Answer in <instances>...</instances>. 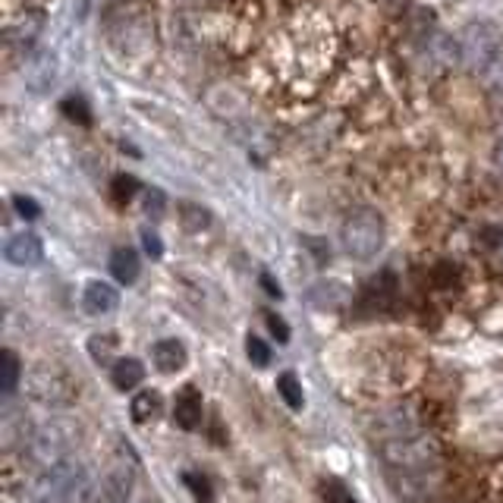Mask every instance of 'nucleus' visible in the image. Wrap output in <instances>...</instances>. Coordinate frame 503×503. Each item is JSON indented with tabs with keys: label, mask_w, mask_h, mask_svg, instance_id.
Instances as JSON below:
<instances>
[{
	"label": "nucleus",
	"mask_w": 503,
	"mask_h": 503,
	"mask_svg": "<svg viewBox=\"0 0 503 503\" xmlns=\"http://www.w3.org/2000/svg\"><path fill=\"white\" fill-rule=\"evenodd\" d=\"M111 192H113V202H120V205H123V202H129L135 192H139V182H135V176H117Z\"/></svg>",
	"instance_id": "24"
},
{
	"label": "nucleus",
	"mask_w": 503,
	"mask_h": 503,
	"mask_svg": "<svg viewBox=\"0 0 503 503\" xmlns=\"http://www.w3.org/2000/svg\"><path fill=\"white\" fill-rule=\"evenodd\" d=\"M380 4H387V6H399V4H406V0H380Z\"/></svg>",
	"instance_id": "33"
},
{
	"label": "nucleus",
	"mask_w": 503,
	"mask_h": 503,
	"mask_svg": "<svg viewBox=\"0 0 503 503\" xmlns=\"http://www.w3.org/2000/svg\"><path fill=\"white\" fill-rule=\"evenodd\" d=\"M129 409H133V421H139V425H145V421H152L158 416L161 409V393L158 390H142L133 397V403H129Z\"/></svg>",
	"instance_id": "15"
},
{
	"label": "nucleus",
	"mask_w": 503,
	"mask_h": 503,
	"mask_svg": "<svg viewBox=\"0 0 503 503\" xmlns=\"http://www.w3.org/2000/svg\"><path fill=\"white\" fill-rule=\"evenodd\" d=\"M88 350H92L94 362H111L113 350H117V337H113V334H101V337H94L92 343H88Z\"/></svg>",
	"instance_id": "21"
},
{
	"label": "nucleus",
	"mask_w": 503,
	"mask_h": 503,
	"mask_svg": "<svg viewBox=\"0 0 503 503\" xmlns=\"http://www.w3.org/2000/svg\"><path fill=\"white\" fill-rule=\"evenodd\" d=\"M13 205H16V211L25 217V221H35V217L42 214V208H38V202H35V199H29V195H16V199H13Z\"/></svg>",
	"instance_id": "28"
},
{
	"label": "nucleus",
	"mask_w": 503,
	"mask_h": 503,
	"mask_svg": "<svg viewBox=\"0 0 503 503\" xmlns=\"http://www.w3.org/2000/svg\"><path fill=\"white\" fill-rule=\"evenodd\" d=\"M173 421L182 428V431H195V428L202 425V393L195 390V387H186V390L176 397Z\"/></svg>",
	"instance_id": "10"
},
{
	"label": "nucleus",
	"mask_w": 503,
	"mask_h": 503,
	"mask_svg": "<svg viewBox=\"0 0 503 503\" xmlns=\"http://www.w3.org/2000/svg\"><path fill=\"white\" fill-rule=\"evenodd\" d=\"M387 466H397L403 472H428V466L438 462V447L428 434H409V438H397V440H384L380 444Z\"/></svg>",
	"instance_id": "4"
},
{
	"label": "nucleus",
	"mask_w": 503,
	"mask_h": 503,
	"mask_svg": "<svg viewBox=\"0 0 503 503\" xmlns=\"http://www.w3.org/2000/svg\"><path fill=\"white\" fill-rule=\"evenodd\" d=\"M503 51V35L494 23H472L459 35V64L472 76H481L485 66Z\"/></svg>",
	"instance_id": "3"
},
{
	"label": "nucleus",
	"mask_w": 503,
	"mask_h": 503,
	"mask_svg": "<svg viewBox=\"0 0 503 503\" xmlns=\"http://www.w3.org/2000/svg\"><path fill=\"white\" fill-rule=\"evenodd\" d=\"M246 352H249V359H252V365H255V369H268L271 350H268V343H264L261 337H249L246 340Z\"/></svg>",
	"instance_id": "22"
},
{
	"label": "nucleus",
	"mask_w": 503,
	"mask_h": 503,
	"mask_svg": "<svg viewBox=\"0 0 503 503\" xmlns=\"http://www.w3.org/2000/svg\"><path fill=\"white\" fill-rule=\"evenodd\" d=\"M76 444H79V425L76 421L57 419L35 434V440H32V453H35L42 462H47V466H57V462H64L66 457H70V450Z\"/></svg>",
	"instance_id": "5"
},
{
	"label": "nucleus",
	"mask_w": 503,
	"mask_h": 503,
	"mask_svg": "<svg viewBox=\"0 0 503 503\" xmlns=\"http://www.w3.org/2000/svg\"><path fill=\"white\" fill-rule=\"evenodd\" d=\"M152 359L158 371L176 375V371L186 365V346H182L180 340H158V343L152 346Z\"/></svg>",
	"instance_id": "11"
},
{
	"label": "nucleus",
	"mask_w": 503,
	"mask_h": 503,
	"mask_svg": "<svg viewBox=\"0 0 503 503\" xmlns=\"http://www.w3.org/2000/svg\"><path fill=\"white\" fill-rule=\"evenodd\" d=\"M44 29V13L42 10H29L25 6L4 32V44L10 51V57H19V60H29L35 54V42Z\"/></svg>",
	"instance_id": "6"
},
{
	"label": "nucleus",
	"mask_w": 503,
	"mask_h": 503,
	"mask_svg": "<svg viewBox=\"0 0 503 503\" xmlns=\"http://www.w3.org/2000/svg\"><path fill=\"white\" fill-rule=\"evenodd\" d=\"M186 481H189V485H192V491L199 494L202 500H208V498H211V491L205 488V478H195V475H186Z\"/></svg>",
	"instance_id": "30"
},
{
	"label": "nucleus",
	"mask_w": 503,
	"mask_h": 503,
	"mask_svg": "<svg viewBox=\"0 0 503 503\" xmlns=\"http://www.w3.org/2000/svg\"><path fill=\"white\" fill-rule=\"evenodd\" d=\"M261 287H264V290H268V293H271V296H277V299H281V296H283V293H281V287H277V283H274V281H271V274H261Z\"/></svg>",
	"instance_id": "31"
},
{
	"label": "nucleus",
	"mask_w": 503,
	"mask_h": 503,
	"mask_svg": "<svg viewBox=\"0 0 503 503\" xmlns=\"http://www.w3.org/2000/svg\"><path fill=\"white\" fill-rule=\"evenodd\" d=\"M340 242H343L346 255L359 258V261H369L384 246V217L375 208H356L343 221Z\"/></svg>",
	"instance_id": "2"
},
{
	"label": "nucleus",
	"mask_w": 503,
	"mask_h": 503,
	"mask_svg": "<svg viewBox=\"0 0 503 503\" xmlns=\"http://www.w3.org/2000/svg\"><path fill=\"white\" fill-rule=\"evenodd\" d=\"M311 293H318V296L324 293V302H321L324 309H328V305H343L346 296H350V293H346V287H343L340 281H324V283H318V287L311 290Z\"/></svg>",
	"instance_id": "20"
},
{
	"label": "nucleus",
	"mask_w": 503,
	"mask_h": 503,
	"mask_svg": "<svg viewBox=\"0 0 503 503\" xmlns=\"http://www.w3.org/2000/svg\"><path fill=\"white\" fill-rule=\"evenodd\" d=\"M324 503H356V498L343 481H328L324 485Z\"/></svg>",
	"instance_id": "26"
},
{
	"label": "nucleus",
	"mask_w": 503,
	"mask_h": 503,
	"mask_svg": "<svg viewBox=\"0 0 503 503\" xmlns=\"http://www.w3.org/2000/svg\"><path fill=\"white\" fill-rule=\"evenodd\" d=\"M4 258L16 268H35L44 258V246L35 233H13L4 242Z\"/></svg>",
	"instance_id": "7"
},
{
	"label": "nucleus",
	"mask_w": 503,
	"mask_h": 503,
	"mask_svg": "<svg viewBox=\"0 0 503 503\" xmlns=\"http://www.w3.org/2000/svg\"><path fill=\"white\" fill-rule=\"evenodd\" d=\"M494 164L503 170V135L498 139V145H494Z\"/></svg>",
	"instance_id": "32"
},
{
	"label": "nucleus",
	"mask_w": 503,
	"mask_h": 503,
	"mask_svg": "<svg viewBox=\"0 0 503 503\" xmlns=\"http://www.w3.org/2000/svg\"><path fill=\"white\" fill-rule=\"evenodd\" d=\"M83 305L88 315H111L120 305V293L104 281H88L85 293H83Z\"/></svg>",
	"instance_id": "9"
},
{
	"label": "nucleus",
	"mask_w": 503,
	"mask_h": 503,
	"mask_svg": "<svg viewBox=\"0 0 503 503\" xmlns=\"http://www.w3.org/2000/svg\"><path fill=\"white\" fill-rule=\"evenodd\" d=\"M164 211H167V195L161 192V189H148L145 192V214L148 217H164Z\"/></svg>",
	"instance_id": "25"
},
{
	"label": "nucleus",
	"mask_w": 503,
	"mask_h": 503,
	"mask_svg": "<svg viewBox=\"0 0 503 503\" xmlns=\"http://www.w3.org/2000/svg\"><path fill=\"white\" fill-rule=\"evenodd\" d=\"M180 217H182V227L189 233H202V230L211 223V214L202 205H192V202H182L180 205Z\"/></svg>",
	"instance_id": "18"
},
{
	"label": "nucleus",
	"mask_w": 503,
	"mask_h": 503,
	"mask_svg": "<svg viewBox=\"0 0 503 503\" xmlns=\"http://www.w3.org/2000/svg\"><path fill=\"white\" fill-rule=\"evenodd\" d=\"M264 324H268V330H271V334H274L277 340H281V343H287V340H290V324L283 321V318L277 315V311H268V315H264Z\"/></svg>",
	"instance_id": "27"
},
{
	"label": "nucleus",
	"mask_w": 503,
	"mask_h": 503,
	"mask_svg": "<svg viewBox=\"0 0 503 503\" xmlns=\"http://www.w3.org/2000/svg\"><path fill=\"white\" fill-rule=\"evenodd\" d=\"M88 494H92L88 468L76 459H64L38 475L32 503H88Z\"/></svg>",
	"instance_id": "1"
},
{
	"label": "nucleus",
	"mask_w": 503,
	"mask_h": 503,
	"mask_svg": "<svg viewBox=\"0 0 503 503\" xmlns=\"http://www.w3.org/2000/svg\"><path fill=\"white\" fill-rule=\"evenodd\" d=\"M142 246H145V252L152 258H161L164 255V242H161V236L154 233V230H145V233H142Z\"/></svg>",
	"instance_id": "29"
},
{
	"label": "nucleus",
	"mask_w": 503,
	"mask_h": 503,
	"mask_svg": "<svg viewBox=\"0 0 503 503\" xmlns=\"http://www.w3.org/2000/svg\"><path fill=\"white\" fill-rule=\"evenodd\" d=\"M129 494H133V472L126 468H117L104 478L101 485V494L94 503H129Z\"/></svg>",
	"instance_id": "13"
},
{
	"label": "nucleus",
	"mask_w": 503,
	"mask_h": 503,
	"mask_svg": "<svg viewBox=\"0 0 503 503\" xmlns=\"http://www.w3.org/2000/svg\"><path fill=\"white\" fill-rule=\"evenodd\" d=\"M478 79H481V85H485L488 92L498 94V98H503V51L491 60V64L485 66V73H481Z\"/></svg>",
	"instance_id": "19"
},
{
	"label": "nucleus",
	"mask_w": 503,
	"mask_h": 503,
	"mask_svg": "<svg viewBox=\"0 0 503 503\" xmlns=\"http://www.w3.org/2000/svg\"><path fill=\"white\" fill-rule=\"evenodd\" d=\"M54 76H57V57L47 51H35L29 60H25V85L32 92H47L54 85Z\"/></svg>",
	"instance_id": "8"
},
{
	"label": "nucleus",
	"mask_w": 503,
	"mask_h": 503,
	"mask_svg": "<svg viewBox=\"0 0 503 503\" xmlns=\"http://www.w3.org/2000/svg\"><path fill=\"white\" fill-rule=\"evenodd\" d=\"M139 255H135L133 249H117L111 258V274L117 277V283H135L139 281Z\"/></svg>",
	"instance_id": "14"
},
{
	"label": "nucleus",
	"mask_w": 503,
	"mask_h": 503,
	"mask_svg": "<svg viewBox=\"0 0 503 503\" xmlns=\"http://www.w3.org/2000/svg\"><path fill=\"white\" fill-rule=\"evenodd\" d=\"M64 113H66L70 120H79L83 126L92 123V111H88L85 98H76V94H70V98L64 101Z\"/></svg>",
	"instance_id": "23"
},
{
	"label": "nucleus",
	"mask_w": 503,
	"mask_h": 503,
	"mask_svg": "<svg viewBox=\"0 0 503 503\" xmlns=\"http://www.w3.org/2000/svg\"><path fill=\"white\" fill-rule=\"evenodd\" d=\"M19 375H23V365H19L16 352H13V350H4V352H0V390H4V393H13V390H16Z\"/></svg>",
	"instance_id": "16"
},
{
	"label": "nucleus",
	"mask_w": 503,
	"mask_h": 503,
	"mask_svg": "<svg viewBox=\"0 0 503 503\" xmlns=\"http://www.w3.org/2000/svg\"><path fill=\"white\" fill-rule=\"evenodd\" d=\"M277 393L283 397V403L290 406V409H302L305 406V393H302V384H299V378L293 371H287V375L277 378Z\"/></svg>",
	"instance_id": "17"
},
{
	"label": "nucleus",
	"mask_w": 503,
	"mask_h": 503,
	"mask_svg": "<svg viewBox=\"0 0 503 503\" xmlns=\"http://www.w3.org/2000/svg\"><path fill=\"white\" fill-rule=\"evenodd\" d=\"M145 380V365L139 362V359L133 356H120L117 362L111 365V384L117 387V390H135V387Z\"/></svg>",
	"instance_id": "12"
}]
</instances>
